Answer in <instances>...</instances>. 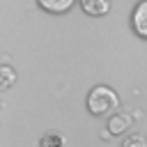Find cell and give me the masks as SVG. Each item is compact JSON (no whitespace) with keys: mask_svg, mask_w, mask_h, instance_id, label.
<instances>
[{"mask_svg":"<svg viewBox=\"0 0 147 147\" xmlns=\"http://www.w3.org/2000/svg\"><path fill=\"white\" fill-rule=\"evenodd\" d=\"M87 16H103L110 11V0H78Z\"/></svg>","mask_w":147,"mask_h":147,"instance_id":"7a4b0ae2","label":"cell"},{"mask_svg":"<svg viewBox=\"0 0 147 147\" xmlns=\"http://www.w3.org/2000/svg\"><path fill=\"white\" fill-rule=\"evenodd\" d=\"M117 103H119V99H117L115 90H110L106 85H96L87 94V110L92 115H108L117 108Z\"/></svg>","mask_w":147,"mask_h":147,"instance_id":"6da1fadb","label":"cell"},{"mask_svg":"<svg viewBox=\"0 0 147 147\" xmlns=\"http://www.w3.org/2000/svg\"><path fill=\"white\" fill-rule=\"evenodd\" d=\"M76 0H37V5L48 14H64L74 7Z\"/></svg>","mask_w":147,"mask_h":147,"instance_id":"277c9868","label":"cell"},{"mask_svg":"<svg viewBox=\"0 0 147 147\" xmlns=\"http://www.w3.org/2000/svg\"><path fill=\"white\" fill-rule=\"evenodd\" d=\"M124 147H147L142 136H131L129 140H124Z\"/></svg>","mask_w":147,"mask_h":147,"instance_id":"52a82bcc","label":"cell"},{"mask_svg":"<svg viewBox=\"0 0 147 147\" xmlns=\"http://www.w3.org/2000/svg\"><path fill=\"white\" fill-rule=\"evenodd\" d=\"M14 80H16V71L11 69V67H0V90H7V87H11L14 85Z\"/></svg>","mask_w":147,"mask_h":147,"instance_id":"8992f818","label":"cell"},{"mask_svg":"<svg viewBox=\"0 0 147 147\" xmlns=\"http://www.w3.org/2000/svg\"><path fill=\"white\" fill-rule=\"evenodd\" d=\"M129 124H131L129 115H124V113H117V115H113V117H110V122H108V129H110V133H122L124 129H129Z\"/></svg>","mask_w":147,"mask_h":147,"instance_id":"5b68a950","label":"cell"},{"mask_svg":"<svg viewBox=\"0 0 147 147\" xmlns=\"http://www.w3.org/2000/svg\"><path fill=\"white\" fill-rule=\"evenodd\" d=\"M133 30L147 39V0H142L136 9H133Z\"/></svg>","mask_w":147,"mask_h":147,"instance_id":"3957f363","label":"cell"}]
</instances>
